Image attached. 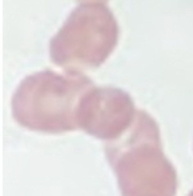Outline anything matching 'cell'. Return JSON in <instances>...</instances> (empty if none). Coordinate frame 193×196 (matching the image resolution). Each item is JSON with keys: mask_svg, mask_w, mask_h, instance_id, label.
Masks as SVG:
<instances>
[{"mask_svg": "<svg viewBox=\"0 0 193 196\" xmlns=\"http://www.w3.org/2000/svg\"><path fill=\"white\" fill-rule=\"evenodd\" d=\"M93 83L79 71H40L27 76L12 98V115L21 127L44 133L75 131L77 105Z\"/></svg>", "mask_w": 193, "mask_h": 196, "instance_id": "cell-2", "label": "cell"}, {"mask_svg": "<svg viewBox=\"0 0 193 196\" xmlns=\"http://www.w3.org/2000/svg\"><path fill=\"white\" fill-rule=\"evenodd\" d=\"M119 40V24L103 3L77 5L51 39L49 55L65 71L97 68L109 58Z\"/></svg>", "mask_w": 193, "mask_h": 196, "instance_id": "cell-3", "label": "cell"}, {"mask_svg": "<svg viewBox=\"0 0 193 196\" xmlns=\"http://www.w3.org/2000/svg\"><path fill=\"white\" fill-rule=\"evenodd\" d=\"M79 2H85V3H103V2H107V0H79Z\"/></svg>", "mask_w": 193, "mask_h": 196, "instance_id": "cell-5", "label": "cell"}, {"mask_svg": "<svg viewBox=\"0 0 193 196\" xmlns=\"http://www.w3.org/2000/svg\"><path fill=\"white\" fill-rule=\"evenodd\" d=\"M133 100L115 87H92L77 105V126L101 140H116L132 126L136 117Z\"/></svg>", "mask_w": 193, "mask_h": 196, "instance_id": "cell-4", "label": "cell"}, {"mask_svg": "<svg viewBox=\"0 0 193 196\" xmlns=\"http://www.w3.org/2000/svg\"><path fill=\"white\" fill-rule=\"evenodd\" d=\"M105 154L123 196H174L176 171L163 152L156 121L137 111L125 133L107 144Z\"/></svg>", "mask_w": 193, "mask_h": 196, "instance_id": "cell-1", "label": "cell"}, {"mask_svg": "<svg viewBox=\"0 0 193 196\" xmlns=\"http://www.w3.org/2000/svg\"><path fill=\"white\" fill-rule=\"evenodd\" d=\"M188 196H193V189H192V191H190V193H189Z\"/></svg>", "mask_w": 193, "mask_h": 196, "instance_id": "cell-6", "label": "cell"}]
</instances>
